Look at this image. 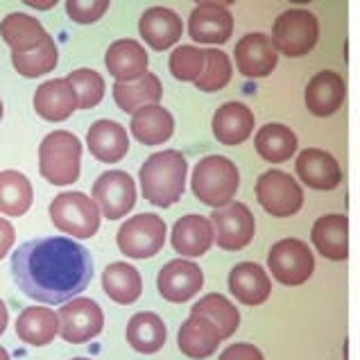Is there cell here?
<instances>
[{"label": "cell", "mask_w": 360, "mask_h": 360, "mask_svg": "<svg viewBox=\"0 0 360 360\" xmlns=\"http://www.w3.org/2000/svg\"><path fill=\"white\" fill-rule=\"evenodd\" d=\"M12 279L30 300L59 306L84 292L94 279V259L84 245L66 236H44L16 247Z\"/></svg>", "instance_id": "6da1fadb"}, {"label": "cell", "mask_w": 360, "mask_h": 360, "mask_svg": "<svg viewBox=\"0 0 360 360\" xmlns=\"http://www.w3.org/2000/svg\"><path fill=\"white\" fill-rule=\"evenodd\" d=\"M188 179V161L177 150L154 152L139 170L141 193L150 204L168 209L181 200Z\"/></svg>", "instance_id": "7a4b0ae2"}, {"label": "cell", "mask_w": 360, "mask_h": 360, "mask_svg": "<svg viewBox=\"0 0 360 360\" xmlns=\"http://www.w3.org/2000/svg\"><path fill=\"white\" fill-rule=\"evenodd\" d=\"M240 186L238 166L222 157V154H209L202 157L191 172V191L204 207L222 209L233 202L236 191Z\"/></svg>", "instance_id": "3957f363"}, {"label": "cell", "mask_w": 360, "mask_h": 360, "mask_svg": "<svg viewBox=\"0 0 360 360\" xmlns=\"http://www.w3.org/2000/svg\"><path fill=\"white\" fill-rule=\"evenodd\" d=\"M39 172L53 186H70L82 172V141L73 131L55 129L39 146Z\"/></svg>", "instance_id": "277c9868"}, {"label": "cell", "mask_w": 360, "mask_h": 360, "mask_svg": "<svg viewBox=\"0 0 360 360\" xmlns=\"http://www.w3.org/2000/svg\"><path fill=\"white\" fill-rule=\"evenodd\" d=\"M270 41L276 53L283 57H306L320 41V20L308 9L290 7L274 18Z\"/></svg>", "instance_id": "5b68a950"}, {"label": "cell", "mask_w": 360, "mask_h": 360, "mask_svg": "<svg viewBox=\"0 0 360 360\" xmlns=\"http://www.w3.org/2000/svg\"><path fill=\"white\" fill-rule=\"evenodd\" d=\"M50 220L61 233H68L73 238H94L100 229V207L94 198L79 193V191H68L59 193L57 198L50 202L48 207Z\"/></svg>", "instance_id": "8992f818"}, {"label": "cell", "mask_w": 360, "mask_h": 360, "mask_svg": "<svg viewBox=\"0 0 360 360\" xmlns=\"http://www.w3.org/2000/svg\"><path fill=\"white\" fill-rule=\"evenodd\" d=\"M166 233L168 227L161 215L139 213L120 224V229L116 233V245L127 259L143 261V259H152V256H157L163 250Z\"/></svg>", "instance_id": "52a82bcc"}, {"label": "cell", "mask_w": 360, "mask_h": 360, "mask_svg": "<svg viewBox=\"0 0 360 360\" xmlns=\"http://www.w3.org/2000/svg\"><path fill=\"white\" fill-rule=\"evenodd\" d=\"M267 270L285 288L304 285L315 272V254L300 238H281L267 252Z\"/></svg>", "instance_id": "ba28073f"}, {"label": "cell", "mask_w": 360, "mask_h": 360, "mask_svg": "<svg viewBox=\"0 0 360 360\" xmlns=\"http://www.w3.org/2000/svg\"><path fill=\"white\" fill-rule=\"evenodd\" d=\"M256 202L272 218H292L304 207V191L292 174L283 170H265L256 179Z\"/></svg>", "instance_id": "9c48e42d"}, {"label": "cell", "mask_w": 360, "mask_h": 360, "mask_svg": "<svg viewBox=\"0 0 360 360\" xmlns=\"http://www.w3.org/2000/svg\"><path fill=\"white\" fill-rule=\"evenodd\" d=\"M59 335L68 345H86L105 328V313L98 302L89 297H75L57 311Z\"/></svg>", "instance_id": "30bf717a"}, {"label": "cell", "mask_w": 360, "mask_h": 360, "mask_svg": "<svg viewBox=\"0 0 360 360\" xmlns=\"http://www.w3.org/2000/svg\"><path fill=\"white\" fill-rule=\"evenodd\" d=\"M91 198L107 220H120L136 207V181L125 170H107L96 179Z\"/></svg>", "instance_id": "8fae6325"}, {"label": "cell", "mask_w": 360, "mask_h": 360, "mask_svg": "<svg viewBox=\"0 0 360 360\" xmlns=\"http://www.w3.org/2000/svg\"><path fill=\"white\" fill-rule=\"evenodd\" d=\"M211 222L215 227V245L224 252L245 250L256 233L254 213L243 202H231L227 207L215 209Z\"/></svg>", "instance_id": "7c38bea8"}, {"label": "cell", "mask_w": 360, "mask_h": 360, "mask_svg": "<svg viewBox=\"0 0 360 360\" xmlns=\"http://www.w3.org/2000/svg\"><path fill=\"white\" fill-rule=\"evenodd\" d=\"M202 285H204V272L191 259L168 261L157 276V290L170 304L191 302L202 290Z\"/></svg>", "instance_id": "4fadbf2b"}, {"label": "cell", "mask_w": 360, "mask_h": 360, "mask_svg": "<svg viewBox=\"0 0 360 360\" xmlns=\"http://www.w3.org/2000/svg\"><path fill=\"white\" fill-rule=\"evenodd\" d=\"M188 34L198 44L222 46L233 34V16L227 5L204 0L198 3L188 16Z\"/></svg>", "instance_id": "5bb4252c"}, {"label": "cell", "mask_w": 360, "mask_h": 360, "mask_svg": "<svg viewBox=\"0 0 360 360\" xmlns=\"http://www.w3.org/2000/svg\"><path fill=\"white\" fill-rule=\"evenodd\" d=\"M233 61L243 77L261 79V77L272 75V70L279 64V53L274 50L270 34L250 32L236 44Z\"/></svg>", "instance_id": "9a60e30c"}, {"label": "cell", "mask_w": 360, "mask_h": 360, "mask_svg": "<svg viewBox=\"0 0 360 360\" xmlns=\"http://www.w3.org/2000/svg\"><path fill=\"white\" fill-rule=\"evenodd\" d=\"M347 100V82L335 70H317V73L308 79L304 91L306 109L317 118H328L342 109Z\"/></svg>", "instance_id": "2e32d148"}, {"label": "cell", "mask_w": 360, "mask_h": 360, "mask_svg": "<svg viewBox=\"0 0 360 360\" xmlns=\"http://www.w3.org/2000/svg\"><path fill=\"white\" fill-rule=\"evenodd\" d=\"M295 172L304 186L313 191H335L342 184V168L331 152L306 148L295 161Z\"/></svg>", "instance_id": "e0dca14e"}, {"label": "cell", "mask_w": 360, "mask_h": 360, "mask_svg": "<svg viewBox=\"0 0 360 360\" xmlns=\"http://www.w3.org/2000/svg\"><path fill=\"white\" fill-rule=\"evenodd\" d=\"M215 243V227L207 215L188 213L172 224L170 245L184 259H198L204 256Z\"/></svg>", "instance_id": "ac0fdd59"}, {"label": "cell", "mask_w": 360, "mask_h": 360, "mask_svg": "<svg viewBox=\"0 0 360 360\" xmlns=\"http://www.w3.org/2000/svg\"><path fill=\"white\" fill-rule=\"evenodd\" d=\"M229 292L243 306H263L272 295V279L263 265L243 261L229 272Z\"/></svg>", "instance_id": "d6986e66"}, {"label": "cell", "mask_w": 360, "mask_h": 360, "mask_svg": "<svg viewBox=\"0 0 360 360\" xmlns=\"http://www.w3.org/2000/svg\"><path fill=\"white\" fill-rule=\"evenodd\" d=\"M139 34L154 53H163L181 39L184 23L179 14L168 7H150L139 18Z\"/></svg>", "instance_id": "ffe728a7"}, {"label": "cell", "mask_w": 360, "mask_h": 360, "mask_svg": "<svg viewBox=\"0 0 360 360\" xmlns=\"http://www.w3.org/2000/svg\"><path fill=\"white\" fill-rule=\"evenodd\" d=\"M34 111L48 122H64L75 114L77 94L66 77L48 79L34 91Z\"/></svg>", "instance_id": "44dd1931"}, {"label": "cell", "mask_w": 360, "mask_h": 360, "mask_svg": "<svg viewBox=\"0 0 360 360\" xmlns=\"http://www.w3.org/2000/svg\"><path fill=\"white\" fill-rule=\"evenodd\" d=\"M222 342V335L211 320L202 315H188L177 333V347L179 352L191 360H207L218 352Z\"/></svg>", "instance_id": "7402d4cb"}, {"label": "cell", "mask_w": 360, "mask_h": 360, "mask_svg": "<svg viewBox=\"0 0 360 360\" xmlns=\"http://www.w3.org/2000/svg\"><path fill=\"white\" fill-rule=\"evenodd\" d=\"M315 252L328 261H347L349 256V218L342 213H326L311 229Z\"/></svg>", "instance_id": "603a6c76"}, {"label": "cell", "mask_w": 360, "mask_h": 360, "mask_svg": "<svg viewBox=\"0 0 360 360\" xmlns=\"http://www.w3.org/2000/svg\"><path fill=\"white\" fill-rule=\"evenodd\" d=\"M254 114L252 109L245 105V102H224L222 107H218V111L213 114V136L222 146H240L247 139L252 136L254 131Z\"/></svg>", "instance_id": "cb8c5ba5"}, {"label": "cell", "mask_w": 360, "mask_h": 360, "mask_svg": "<svg viewBox=\"0 0 360 360\" xmlns=\"http://www.w3.org/2000/svg\"><path fill=\"white\" fill-rule=\"evenodd\" d=\"M148 53L136 39H118L105 53V66L116 82H134L148 73Z\"/></svg>", "instance_id": "d4e9b609"}, {"label": "cell", "mask_w": 360, "mask_h": 360, "mask_svg": "<svg viewBox=\"0 0 360 360\" xmlns=\"http://www.w3.org/2000/svg\"><path fill=\"white\" fill-rule=\"evenodd\" d=\"M86 146L100 163H118L129 150V136L120 122L102 118L89 127Z\"/></svg>", "instance_id": "484cf974"}, {"label": "cell", "mask_w": 360, "mask_h": 360, "mask_svg": "<svg viewBox=\"0 0 360 360\" xmlns=\"http://www.w3.org/2000/svg\"><path fill=\"white\" fill-rule=\"evenodd\" d=\"M16 335L30 347H46L59 335V315L48 306H27L18 313Z\"/></svg>", "instance_id": "4316f807"}, {"label": "cell", "mask_w": 360, "mask_h": 360, "mask_svg": "<svg viewBox=\"0 0 360 360\" xmlns=\"http://www.w3.org/2000/svg\"><path fill=\"white\" fill-rule=\"evenodd\" d=\"M129 131L141 146H161L174 134V118L161 105H148L139 109L129 120Z\"/></svg>", "instance_id": "83f0119b"}, {"label": "cell", "mask_w": 360, "mask_h": 360, "mask_svg": "<svg viewBox=\"0 0 360 360\" xmlns=\"http://www.w3.org/2000/svg\"><path fill=\"white\" fill-rule=\"evenodd\" d=\"M102 290L118 306H131L143 295V276L125 261L109 263L102 272Z\"/></svg>", "instance_id": "f1b7e54d"}, {"label": "cell", "mask_w": 360, "mask_h": 360, "mask_svg": "<svg viewBox=\"0 0 360 360\" xmlns=\"http://www.w3.org/2000/svg\"><path fill=\"white\" fill-rule=\"evenodd\" d=\"M111 94H114V102L125 111V114H136L139 109L148 107V105H159L163 98V84L161 79L148 73L134 79V82H116L111 86Z\"/></svg>", "instance_id": "f546056e"}, {"label": "cell", "mask_w": 360, "mask_h": 360, "mask_svg": "<svg viewBox=\"0 0 360 360\" xmlns=\"http://www.w3.org/2000/svg\"><path fill=\"white\" fill-rule=\"evenodd\" d=\"M0 37L12 48V53H30L44 44L50 34L39 18L23 12H12L0 20Z\"/></svg>", "instance_id": "4dcf8cb0"}, {"label": "cell", "mask_w": 360, "mask_h": 360, "mask_svg": "<svg viewBox=\"0 0 360 360\" xmlns=\"http://www.w3.org/2000/svg\"><path fill=\"white\" fill-rule=\"evenodd\" d=\"M254 148H256V154L267 163H285L297 154L300 141H297V134L288 125L267 122V125H263L256 131Z\"/></svg>", "instance_id": "1f68e13d"}, {"label": "cell", "mask_w": 360, "mask_h": 360, "mask_svg": "<svg viewBox=\"0 0 360 360\" xmlns=\"http://www.w3.org/2000/svg\"><path fill=\"white\" fill-rule=\"evenodd\" d=\"M125 338L134 352L150 356L163 349V345L168 340V328L157 313L141 311L129 317Z\"/></svg>", "instance_id": "d6a6232c"}, {"label": "cell", "mask_w": 360, "mask_h": 360, "mask_svg": "<svg viewBox=\"0 0 360 360\" xmlns=\"http://www.w3.org/2000/svg\"><path fill=\"white\" fill-rule=\"evenodd\" d=\"M34 188L23 172L3 170L0 172V213L9 218H20L32 207Z\"/></svg>", "instance_id": "836d02e7"}, {"label": "cell", "mask_w": 360, "mask_h": 360, "mask_svg": "<svg viewBox=\"0 0 360 360\" xmlns=\"http://www.w3.org/2000/svg\"><path fill=\"white\" fill-rule=\"evenodd\" d=\"M191 313L211 320L215 326H218L222 340H229L240 326V311L233 306V302H229L227 297L220 292L204 295L202 300L191 308Z\"/></svg>", "instance_id": "e575fe53"}, {"label": "cell", "mask_w": 360, "mask_h": 360, "mask_svg": "<svg viewBox=\"0 0 360 360\" xmlns=\"http://www.w3.org/2000/svg\"><path fill=\"white\" fill-rule=\"evenodd\" d=\"M57 61H59V53L53 37H48L44 44L30 50V53H12V64L16 68V73L27 79H34L55 70Z\"/></svg>", "instance_id": "d590c367"}, {"label": "cell", "mask_w": 360, "mask_h": 360, "mask_svg": "<svg viewBox=\"0 0 360 360\" xmlns=\"http://www.w3.org/2000/svg\"><path fill=\"white\" fill-rule=\"evenodd\" d=\"M233 66L229 55L220 48H209L204 50V70L200 79L195 82V86L204 94H218L231 82Z\"/></svg>", "instance_id": "8d00e7d4"}, {"label": "cell", "mask_w": 360, "mask_h": 360, "mask_svg": "<svg viewBox=\"0 0 360 360\" xmlns=\"http://www.w3.org/2000/svg\"><path fill=\"white\" fill-rule=\"evenodd\" d=\"M70 86L77 94V107L79 109H94L105 98V79L94 68H77L68 77Z\"/></svg>", "instance_id": "74e56055"}, {"label": "cell", "mask_w": 360, "mask_h": 360, "mask_svg": "<svg viewBox=\"0 0 360 360\" xmlns=\"http://www.w3.org/2000/svg\"><path fill=\"white\" fill-rule=\"evenodd\" d=\"M170 75L179 82H198L204 70V50L198 46H179L168 59Z\"/></svg>", "instance_id": "f35d334b"}, {"label": "cell", "mask_w": 360, "mask_h": 360, "mask_svg": "<svg viewBox=\"0 0 360 360\" xmlns=\"http://www.w3.org/2000/svg\"><path fill=\"white\" fill-rule=\"evenodd\" d=\"M109 12L107 0H68L66 3V14L73 23L79 25H91L100 20Z\"/></svg>", "instance_id": "ab89813d"}, {"label": "cell", "mask_w": 360, "mask_h": 360, "mask_svg": "<svg viewBox=\"0 0 360 360\" xmlns=\"http://www.w3.org/2000/svg\"><path fill=\"white\" fill-rule=\"evenodd\" d=\"M218 360H265V356L252 342H233L224 349Z\"/></svg>", "instance_id": "60d3db41"}, {"label": "cell", "mask_w": 360, "mask_h": 360, "mask_svg": "<svg viewBox=\"0 0 360 360\" xmlns=\"http://www.w3.org/2000/svg\"><path fill=\"white\" fill-rule=\"evenodd\" d=\"M14 240H16V231L12 227V222L0 218V261H3L5 256L12 252Z\"/></svg>", "instance_id": "b9f144b4"}, {"label": "cell", "mask_w": 360, "mask_h": 360, "mask_svg": "<svg viewBox=\"0 0 360 360\" xmlns=\"http://www.w3.org/2000/svg\"><path fill=\"white\" fill-rule=\"evenodd\" d=\"M7 324H9V313H7V306H5V302L0 300V335L5 333Z\"/></svg>", "instance_id": "7bdbcfd3"}, {"label": "cell", "mask_w": 360, "mask_h": 360, "mask_svg": "<svg viewBox=\"0 0 360 360\" xmlns=\"http://www.w3.org/2000/svg\"><path fill=\"white\" fill-rule=\"evenodd\" d=\"M57 3L55 0H50V3H27V7H32V9H53Z\"/></svg>", "instance_id": "ee69618b"}, {"label": "cell", "mask_w": 360, "mask_h": 360, "mask_svg": "<svg viewBox=\"0 0 360 360\" xmlns=\"http://www.w3.org/2000/svg\"><path fill=\"white\" fill-rule=\"evenodd\" d=\"M0 360H12V358H9V354H7V349H5L3 345H0Z\"/></svg>", "instance_id": "f6af8a7d"}, {"label": "cell", "mask_w": 360, "mask_h": 360, "mask_svg": "<svg viewBox=\"0 0 360 360\" xmlns=\"http://www.w3.org/2000/svg\"><path fill=\"white\" fill-rule=\"evenodd\" d=\"M0 118H3V100H0Z\"/></svg>", "instance_id": "bcb514c9"}, {"label": "cell", "mask_w": 360, "mask_h": 360, "mask_svg": "<svg viewBox=\"0 0 360 360\" xmlns=\"http://www.w3.org/2000/svg\"><path fill=\"white\" fill-rule=\"evenodd\" d=\"M70 360H91V358H70Z\"/></svg>", "instance_id": "7dc6e473"}]
</instances>
